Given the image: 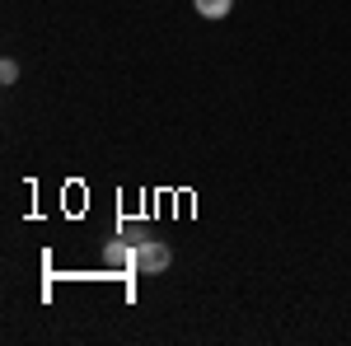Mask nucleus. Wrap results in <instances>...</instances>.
Segmentation results:
<instances>
[{
	"label": "nucleus",
	"instance_id": "1",
	"mask_svg": "<svg viewBox=\"0 0 351 346\" xmlns=\"http://www.w3.org/2000/svg\"><path fill=\"white\" fill-rule=\"evenodd\" d=\"M169 267V248L160 239H136V271H164Z\"/></svg>",
	"mask_w": 351,
	"mask_h": 346
},
{
	"label": "nucleus",
	"instance_id": "2",
	"mask_svg": "<svg viewBox=\"0 0 351 346\" xmlns=\"http://www.w3.org/2000/svg\"><path fill=\"white\" fill-rule=\"evenodd\" d=\"M104 262L117 267V271H136V248H127V243H108V248H104Z\"/></svg>",
	"mask_w": 351,
	"mask_h": 346
},
{
	"label": "nucleus",
	"instance_id": "3",
	"mask_svg": "<svg viewBox=\"0 0 351 346\" xmlns=\"http://www.w3.org/2000/svg\"><path fill=\"white\" fill-rule=\"evenodd\" d=\"M192 5H197V14H202V19H225L234 0H192Z\"/></svg>",
	"mask_w": 351,
	"mask_h": 346
}]
</instances>
